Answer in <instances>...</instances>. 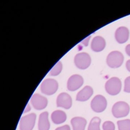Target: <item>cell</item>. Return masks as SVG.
I'll return each instance as SVG.
<instances>
[{
    "mask_svg": "<svg viewBox=\"0 0 130 130\" xmlns=\"http://www.w3.org/2000/svg\"><path fill=\"white\" fill-rule=\"evenodd\" d=\"M129 32L128 29L125 27H120L115 32V38L119 44L125 43L128 39Z\"/></svg>",
    "mask_w": 130,
    "mask_h": 130,
    "instance_id": "11",
    "label": "cell"
},
{
    "mask_svg": "<svg viewBox=\"0 0 130 130\" xmlns=\"http://www.w3.org/2000/svg\"><path fill=\"white\" fill-rule=\"evenodd\" d=\"M83 83V79L81 76L77 74L73 75L68 81V89L70 91H75L80 88Z\"/></svg>",
    "mask_w": 130,
    "mask_h": 130,
    "instance_id": "8",
    "label": "cell"
},
{
    "mask_svg": "<svg viewBox=\"0 0 130 130\" xmlns=\"http://www.w3.org/2000/svg\"><path fill=\"white\" fill-rule=\"evenodd\" d=\"M62 64L60 61L58 62L51 70L50 74L51 76H55L59 74L62 70Z\"/></svg>",
    "mask_w": 130,
    "mask_h": 130,
    "instance_id": "19",
    "label": "cell"
},
{
    "mask_svg": "<svg viewBox=\"0 0 130 130\" xmlns=\"http://www.w3.org/2000/svg\"><path fill=\"white\" fill-rule=\"evenodd\" d=\"M124 91L125 92L130 93V76L127 77L125 80Z\"/></svg>",
    "mask_w": 130,
    "mask_h": 130,
    "instance_id": "21",
    "label": "cell"
},
{
    "mask_svg": "<svg viewBox=\"0 0 130 130\" xmlns=\"http://www.w3.org/2000/svg\"><path fill=\"white\" fill-rule=\"evenodd\" d=\"M101 122V119L99 117H95L93 118L90 122L88 130H100Z\"/></svg>",
    "mask_w": 130,
    "mask_h": 130,
    "instance_id": "17",
    "label": "cell"
},
{
    "mask_svg": "<svg viewBox=\"0 0 130 130\" xmlns=\"http://www.w3.org/2000/svg\"><path fill=\"white\" fill-rule=\"evenodd\" d=\"M119 130H130V119H126L117 122Z\"/></svg>",
    "mask_w": 130,
    "mask_h": 130,
    "instance_id": "18",
    "label": "cell"
},
{
    "mask_svg": "<svg viewBox=\"0 0 130 130\" xmlns=\"http://www.w3.org/2000/svg\"><path fill=\"white\" fill-rule=\"evenodd\" d=\"M90 38V36H89V37L87 38L86 39H84V40L83 41V43L85 45H86V46H87V45H88V41H89Z\"/></svg>",
    "mask_w": 130,
    "mask_h": 130,
    "instance_id": "25",
    "label": "cell"
},
{
    "mask_svg": "<svg viewBox=\"0 0 130 130\" xmlns=\"http://www.w3.org/2000/svg\"><path fill=\"white\" fill-rule=\"evenodd\" d=\"M71 124L73 130H85L87 121L82 117H74L71 120Z\"/></svg>",
    "mask_w": 130,
    "mask_h": 130,
    "instance_id": "15",
    "label": "cell"
},
{
    "mask_svg": "<svg viewBox=\"0 0 130 130\" xmlns=\"http://www.w3.org/2000/svg\"><path fill=\"white\" fill-rule=\"evenodd\" d=\"M48 112H44L39 116L38 122L39 130H49L50 124L48 119Z\"/></svg>",
    "mask_w": 130,
    "mask_h": 130,
    "instance_id": "14",
    "label": "cell"
},
{
    "mask_svg": "<svg viewBox=\"0 0 130 130\" xmlns=\"http://www.w3.org/2000/svg\"><path fill=\"white\" fill-rule=\"evenodd\" d=\"M103 130H115V126L112 122L107 121L103 123L102 126Z\"/></svg>",
    "mask_w": 130,
    "mask_h": 130,
    "instance_id": "20",
    "label": "cell"
},
{
    "mask_svg": "<svg viewBox=\"0 0 130 130\" xmlns=\"http://www.w3.org/2000/svg\"><path fill=\"white\" fill-rule=\"evenodd\" d=\"M130 106L124 102L120 101L114 104L112 109V112L115 118H123L126 117L129 114Z\"/></svg>",
    "mask_w": 130,
    "mask_h": 130,
    "instance_id": "1",
    "label": "cell"
},
{
    "mask_svg": "<svg viewBox=\"0 0 130 130\" xmlns=\"http://www.w3.org/2000/svg\"><path fill=\"white\" fill-rule=\"evenodd\" d=\"M93 89L89 86H86L77 93L76 100L80 102H85L89 99L93 94Z\"/></svg>",
    "mask_w": 130,
    "mask_h": 130,
    "instance_id": "12",
    "label": "cell"
},
{
    "mask_svg": "<svg viewBox=\"0 0 130 130\" xmlns=\"http://www.w3.org/2000/svg\"><path fill=\"white\" fill-rule=\"evenodd\" d=\"M58 89V84L54 79H46L41 85V91L43 93L47 95H53L56 92Z\"/></svg>",
    "mask_w": 130,
    "mask_h": 130,
    "instance_id": "5",
    "label": "cell"
},
{
    "mask_svg": "<svg viewBox=\"0 0 130 130\" xmlns=\"http://www.w3.org/2000/svg\"><path fill=\"white\" fill-rule=\"evenodd\" d=\"M31 108L30 107V105L29 104L26 105V107L24 109V112L23 113H26V112H28L30 110H31Z\"/></svg>",
    "mask_w": 130,
    "mask_h": 130,
    "instance_id": "24",
    "label": "cell"
},
{
    "mask_svg": "<svg viewBox=\"0 0 130 130\" xmlns=\"http://www.w3.org/2000/svg\"><path fill=\"white\" fill-rule=\"evenodd\" d=\"M122 83L120 79L113 77L109 79L106 83L105 88L106 92L111 95H116L121 92Z\"/></svg>",
    "mask_w": 130,
    "mask_h": 130,
    "instance_id": "2",
    "label": "cell"
},
{
    "mask_svg": "<svg viewBox=\"0 0 130 130\" xmlns=\"http://www.w3.org/2000/svg\"><path fill=\"white\" fill-rule=\"evenodd\" d=\"M31 101L33 107L38 110L44 109L47 105L48 101L47 98L37 93L32 96Z\"/></svg>",
    "mask_w": 130,
    "mask_h": 130,
    "instance_id": "9",
    "label": "cell"
},
{
    "mask_svg": "<svg viewBox=\"0 0 130 130\" xmlns=\"http://www.w3.org/2000/svg\"><path fill=\"white\" fill-rule=\"evenodd\" d=\"M66 113L61 110H56L52 112L51 119L55 124H58L64 122L67 119Z\"/></svg>",
    "mask_w": 130,
    "mask_h": 130,
    "instance_id": "16",
    "label": "cell"
},
{
    "mask_svg": "<svg viewBox=\"0 0 130 130\" xmlns=\"http://www.w3.org/2000/svg\"><path fill=\"white\" fill-rule=\"evenodd\" d=\"M57 106L68 109L71 107L72 104V99L70 96L66 93H62L59 94L57 98Z\"/></svg>",
    "mask_w": 130,
    "mask_h": 130,
    "instance_id": "10",
    "label": "cell"
},
{
    "mask_svg": "<svg viewBox=\"0 0 130 130\" xmlns=\"http://www.w3.org/2000/svg\"><path fill=\"white\" fill-rule=\"evenodd\" d=\"M105 45V39L100 36H96L92 41L91 48L93 51L100 52L104 49Z\"/></svg>",
    "mask_w": 130,
    "mask_h": 130,
    "instance_id": "13",
    "label": "cell"
},
{
    "mask_svg": "<svg viewBox=\"0 0 130 130\" xmlns=\"http://www.w3.org/2000/svg\"><path fill=\"white\" fill-rule=\"evenodd\" d=\"M107 105V100L102 95L95 96L91 101V107L92 109L94 111L98 113L105 111Z\"/></svg>",
    "mask_w": 130,
    "mask_h": 130,
    "instance_id": "4",
    "label": "cell"
},
{
    "mask_svg": "<svg viewBox=\"0 0 130 130\" xmlns=\"http://www.w3.org/2000/svg\"><path fill=\"white\" fill-rule=\"evenodd\" d=\"M125 52L128 56H130V44L128 45L125 47Z\"/></svg>",
    "mask_w": 130,
    "mask_h": 130,
    "instance_id": "23",
    "label": "cell"
},
{
    "mask_svg": "<svg viewBox=\"0 0 130 130\" xmlns=\"http://www.w3.org/2000/svg\"><path fill=\"white\" fill-rule=\"evenodd\" d=\"M74 63L76 67L82 70L87 68L91 63L90 56L87 53L83 52L77 54L74 58Z\"/></svg>",
    "mask_w": 130,
    "mask_h": 130,
    "instance_id": "6",
    "label": "cell"
},
{
    "mask_svg": "<svg viewBox=\"0 0 130 130\" xmlns=\"http://www.w3.org/2000/svg\"><path fill=\"white\" fill-rule=\"evenodd\" d=\"M36 119L35 113H31L21 118L20 121V130H32Z\"/></svg>",
    "mask_w": 130,
    "mask_h": 130,
    "instance_id": "7",
    "label": "cell"
},
{
    "mask_svg": "<svg viewBox=\"0 0 130 130\" xmlns=\"http://www.w3.org/2000/svg\"><path fill=\"white\" fill-rule=\"evenodd\" d=\"M55 130H70V128L69 125H65L61 127L57 128Z\"/></svg>",
    "mask_w": 130,
    "mask_h": 130,
    "instance_id": "22",
    "label": "cell"
},
{
    "mask_svg": "<svg viewBox=\"0 0 130 130\" xmlns=\"http://www.w3.org/2000/svg\"><path fill=\"white\" fill-rule=\"evenodd\" d=\"M126 67L127 70L130 72V60H128L126 62Z\"/></svg>",
    "mask_w": 130,
    "mask_h": 130,
    "instance_id": "26",
    "label": "cell"
},
{
    "mask_svg": "<svg viewBox=\"0 0 130 130\" xmlns=\"http://www.w3.org/2000/svg\"><path fill=\"white\" fill-rule=\"evenodd\" d=\"M124 59V56L121 53L115 51L112 52L108 55L106 62L110 68H118L122 64Z\"/></svg>",
    "mask_w": 130,
    "mask_h": 130,
    "instance_id": "3",
    "label": "cell"
}]
</instances>
